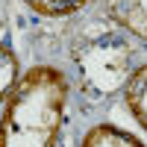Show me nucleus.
Masks as SVG:
<instances>
[{"label":"nucleus","mask_w":147,"mask_h":147,"mask_svg":"<svg viewBox=\"0 0 147 147\" xmlns=\"http://www.w3.org/2000/svg\"><path fill=\"white\" fill-rule=\"evenodd\" d=\"M68 82L56 68L27 71L6 94L0 147H56L65 121Z\"/></svg>","instance_id":"1"},{"label":"nucleus","mask_w":147,"mask_h":147,"mask_svg":"<svg viewBox=\"0 0 147 147\" xmlns=\"http://www.w3.org/2000/svg\"><path fill=\"white\" fill-rule=\"evenodd\" d=\"M129 44L118 32L94 30L82 35L74 47V65L80 68L82 88L97 97L115 94L121 85L129 80Z\"/></svg>","instance_id":"2"},{"label":"nucleus","mask_w":147,"mask_h":147,"mask_svg":"<svg viewBox=\"0 0 147 147\" xmlns=\"http://www.w3.org/2000/svg\"><path fill=\"white\" fill-rule=\"evenodd\" d=\"M103 6L118 27L147 41V0H103Z\"/></svg>","instance_id":"3"},{"label":"nucleus","mask_w":147,"mask_h":147,"mask_svg":"<svg viewBox=\"0 0 147 147\" xmlns=\"http://www.w3.org/2000/svg\"><path fill=\"white\" fill-rule=\"evenodd\" d=\"M80 147H144V144L127 129H118L112 124H100V127H91L85 132Z\"/></svg>","instance_id":"4"},{"label":"nucleus","mask_w":147,"mask_h":147,"mask_svg":"<svg viewBox=\"0 0 147 147\" xmlns=\"http://www.w3.org/2000/svg\"><path fill=\"white\" fill-rule=\"evenodd\" d=\"M127 106L132 118L147 129V65H138L127 80Z\"/></svg>","instance_id":"5"},{"label":"nucleus","mask_w":147,"mask_h":147,"mask_svg":"<svg viewBox=\"0 0 147 147\" xmlns=\"http://www.w3.org/2000/svg\"><path fill=\"white\" fill-rule=\"evenodd\" d=\"M27 3L41 15H71V12L82 9L88 0H27Z\"/></svg>","instance_id":"6"},{"label":"nucleus","mask_w":147,"mask_h":147,"mask_svg":"<svg viewBox=\"0 0 147 147\" xmlns=\"http://www.w3.org/2000/svg\"><path fill=\"white\" fill-rule=\"evenodd\" d=\"M15 82H18V59H15V53L6 47V50H3V82H0L3 97L15 88Z\"/></svg>","instance_id":"7"}]
</instances>
